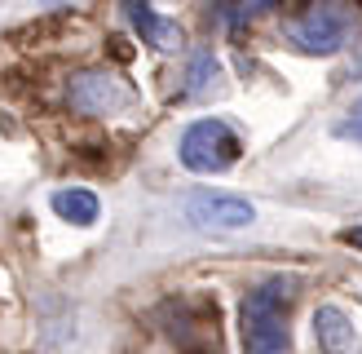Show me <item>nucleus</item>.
Listing matches in <instances>:
<instances>
[{"instance_id":"8","label":"nucleus","mask_w":362,"mask_h":354,"mask_svg":"<svg viewBox=\"0 0 362 354\" xmlns=\"http://www.w3.org/2000/svg\"><path fill=\"white\" fill-rule=\"evenodd\" d=\"M314 336H318V346L327 354H354L358 350V332L336 306H318L314 310Z\"/></svg>"},{"instance_id":"10","label":"nucleus","mask_w":362,"mask_h":354,"mask_svg":"<svg viewBox=\"0 0 362 354\" xmlns=\"http://www.w3.org/2000/svg\"><path fill=\"white\" fill-rule=\"evenodd\" d=\"M212 84H216V58L208 49H199L190 58V71H186V93H204Z\"/></svg>"},{"instance_id":"11","label":"nucleus","mask_w":362,"mask_h":354,"mask_svg":"<svg viewBox=\"0 0 362 354\" xmlns=\"http://www.w3.org/2000/svg\"><path fill=\"white\" fill-rule=\"evenodd\" d=\"M336 137H354V142H362V98L349 106V115L336 124Z\"/></svg>"},{"instance_id":"2","label":"nucleus","mask_w":362,"mask_h":354,"mask_svg":"<svg viewBox=\"0 0 362 354\" xmlns=\"http://www.w3.org/2000/svg\"><path fill=\"white\" fill-rule=\"evenodd\" d=\"M300 292L296 279H265L243 297V346L257 354H283L292 346L287 310Z\"/></svg>"},{"instance_id":"3","label":"nucleus","mask_w":362,"mask_h":354,"mask_svg":"<svg viewBox=\"0 0 362 354\" xmlns=\"http://www.w3.org/2000/svg\"><path fill=\"white\" fill-rule=\"evenodd\" d=\"M177 151H181V164H186L190 173H226L234 159L243 155V142H239V133H234L226 120L204 115V120L186 124Z\"/></svg>"},{"instance_id":"9","label":"nucleus","mask_w":362,"mask_h":354,"mask_svg":"<svg viewBox=\"0 0 362 354\" xmlns=\"http://www.w3.org/2000/svg\"><path fill=\"white\" fill-rule=\"evenodd\" d=\"M53 212H58L62 222L71 226H93L98 222V212H102V200L88 186H62V190H53Z\"/></svg>"},{"instance_id":"7","label":"nucleus","mask_w":362,"mask_h":354,"mask_svg":"<svg viewBox=\"0 0 362 354\" xmlns=\"http://www.w3.org/2000/svg\"><path fill=\"white\" fill-rule=\"evenodd\" d=\"M283 0H216V23H221L230 35H243L247 27L265 23L269 13H279Z\"/></svg>"},{"instance_id":"1","label":"nucleus","mask_w":362,"mask_h":354,"mask_svg":"<svg viewBox=\"0 0 362 354\" xmlns=\"http://www.w3.org/2000/svg\"><path fill=\"white\" fill-rule=\"evenodd\" d=\"M362 27V13L354 0H305V5L287 18V45L296 53H310V58H332L340 53Z\"/></svg>"},{"instance_id":"6","label":"nucleus","mask_w":362,"mask_h":354,"mask_svg":"<svg viewBox=\"0 0 362 354\" xmlns=\"http://www.w3.org/2000/svg\"><path fill=\"white\" fill-rule=\"evenodd\" d=\"M119 5H124V18H129V27H133L151 49L173 53V49L181 45V27L173 23V18L155 13V9H151V0H119Z\"/></svg>"},{"instance_id":"5","label":"nucleus","mask_w":362,"mask_h":354,"mask_svg":"<svg viewBox=\"0 0 362 354\" xmlns=\"http://www.w3.org/2000/svg\"><path fill=\"white\" fill-rule=\"evenodd\" d=\"M129 102H133V88L115 71H80L71 80V106L84 115H115Z\"/></svg>"},{"instance_id":"12","label":"nucleus","mask_w":362,"mask_h":354,"mask_svg":"<svg viewBox=\"0 0 362 354\" xmlns=\"http://www.w3.org/2000/svg\"><path fill=\"white\" fill-rule=\"evenodd\" d=\"M340 239H345L349 248H362V226H349V230H340Z\"/></svg>"},{"instance_id":"4","label":"nucleus","mask_w":362,"mask_h":354,"mask_svg":"<svg viewBox=\"0 0 362 354\" xmlns=\"http://www.w3.org/2000/svg\"><path fill=\"white\" fill-rule=\"evenodd\" d=\"M181 212L186 222L199 230H212V235H226V230H243L257 222V204L243 200L234 190H216V186H194L181 200Z\"/></svg>"}]
</instances>
